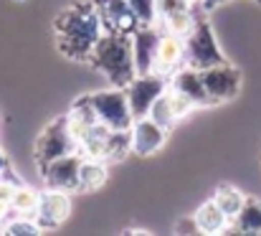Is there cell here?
Segmentation results:
<instances>
[{"instance_id":"23","label":"cell","mask_w":261,"mask_h":236,"mask_svg":"<svg viewBox=\"0 0 261 236\" xmlns=\"http://www.w3.org/2000/svg\"><path fill=\"white\" fill-rule=\"evenodd\" d=\"M195 20H198V18L193 15L190 5H188V8H182V10H175V13H170L168 18H163L165 31H168V33H175V36H180V38H185V36L193 31Z\"/></svg>"},{"instance_id":"25","label":"cell","mask_w":261,"mask_h":236,"mask_svg":"<svg viewBox=\"0 0 261 236\" xmlns=\"http://www.w3.org/2000/svg\"><path fill=\"white\" fill-rule=\"evenodd\" d=\"M43 229L36 224V219H31V216H23V219H15V221H10L8 226H5V234H10V236H20V234H25V236H36V234H41Z\"/></svg>"},{"instance_id":"4","label":"cell","mask_w":261,"mask_h":236,"mask_svg":"<svg viewBox=\"0 0 261 236\" xmlns=\"http://www.w3.org/2000/svg\"><path fill=\"white\" fill-rule=\"evenodd\" d=\"M69 153H79V143L76 137L71 135V127H69V117H56L36 140V162L38 168H46L51 160L61 155H69Z\"/></svg>"},{"instance_id":"30","label":"cell","mask_w":261,"mask_h":236,"mask_svg":"<svg viewBox=\"0 0 261 236\" xmlns=\"http://www.w3.org/2000/svg\"><path fill=\"white\" fill-rule=\"evenodd\" d=\"M8 208H10V203H8V201H0V221L5 219V214H8Z\"/></svg>"},{"instance_id":"2","label":"cell","mask_w":261,"mask_h":236,"mask_svg":"<svg viewBox=\"0 0 261 236\" xmlns=\"http://www.w3.org/2000/svg\"><path fill=\"white\" fill-rule=\"evenodd\" d=\"M89 61L112 86L124 89L132 79L137 77L129 33H104L96 41L94 51L89 54Z\"/></svg>"},{"instance_id":"8","label":"cell","mask_w":261,"mask_h":236,"mask_svg":"<svg viewBox=\"0 0 261 236\" xmlns=\"http://www.w3.org/2000/svg\"><path fill=\"white\" fill-rule=\"evenodd\" d=\"M82 162H84L82 153H69V155H61V157H56V160H51L46 168H41V175L48 183V188L71 193V191H79Z\"/></svg>"},{"instance_id":"33","label":"cell","mask_w":261,"mask_h":236,"mask_svg":"<svg viewBox=\"0 0 261 236\" xmlns=\"http://www.w3.org/2000/svg\"><path fill=\"white\" fill-rule=\"evenodd\" d=\"M256 3H259V5H261V0H256Z\"/></svg>"},{"instance_id":"14","label":"cell","mask_w":261,"mask_h":236,"mask_svg":"<svg viewBox=\"0 0 261 236\" xmlns=\"http://www.w3.org/2000/svg\"><path fill=\"white\" fill-rule=\"evenodd\" d=\"M170 86L177 89V91H182L185 97H190V99L195 102V107H208V104H213V99H211V94H208V89H205V84H203V79H200V72L193 69V66H185V64H182V66L175 72Z\"/></svg>"},{"instance_id":"7","label":"cell","mask_w":261,"mask_h":236,"mask_svg":"<svg viewBox=\"0 0 261 236\" xmlns=\"http://www.w3.org/2000/svg\"><path fill=\"white\" fill-rule=\"evenodd\" d=\"M200 79L213 99V104H221V102H231L239 97L241 91V72L236 66H231L228 61L223 64H216V66H208L200 72Z\"/></svg>"},{"instance_id":"9","label":"cell","mask_w":261,"mask_h":236,"mask_svg":"<svg viewBox=\"0 0 261 236\" xmlns=\"http://www.w3.org/2000/svg\"><path fill=\"white\" fill-rule=\"evenodd\" d=\"M94 8L101 18L104 33H135L140 26L127 0H94Z\"/></svg>"},{"instance_id":"27","label":"cell","mask_w":261,"mask_h":236,"mask_svg":"<svg viewBox=\"0 0 261 236\" xmlns=\"http://www.w3.org/2000/svg\"><path fill=\"white\" fill-rule=\"evenodd\" d=\"M175 234H200V226H198V221H195V216H185V219H180L177 224H175Z\"/></svg>"},{"instance_id":"11","label":"cell","mask_w":261,"mask_h":236,"mask_svg":"<svg viewBox=\"0 0 261 236\" xmlns=\"http://www.w3.org/2000/svg\"><path fill=\"white\" fill-rule=\"evenodd\" d=\"M160 31L152 26H137V31L132 33V54H135V69L137 77L150 74L155 69V54H158V43H160Z\"/></svg>"},{"instance_id":"29","label":"cell","mask_w":261,"mask_h":236,"mask_svg":"<svg viewBox=\"0 0 261 236\" xmlns=\"http://www.w3.org/2000/svg\"><path fill=\"white\" fill-rule=\"evenodd\" d=\"M221 3H226V0H200V5H203L205 10H213V8H218Z\"/></svg>"},{"instance_id":"12","label":"cell","mask_w":261,"mask_h":236,"mask_svg":"<svg viewBox=\"0 0 261 236\" xmlns=\"http://www.w3.org/2000/svg\"><path fill=\"white\" fill-rule=\"evenodd\" d=\"M71 214V198L66 191H56L51 188L48 193L41 196V203H38V211H36V224L41 229H56L61 226Z\"/></svg>"},{"instance_id":"31","label":"cell","mask_w":261,"mask_h":236,"mask_svg":"<svg viewBox=\"0 0 261 236\" xmlns=\"http://www.w3.org/2000/svg\"><path fill=\"white\" fill-rule=\"evenodd\" d=\"M5 168H8V162H5V157H3V153H0V175L5 173Z\"/></svg>"},{"instance_id":"6","label":"cell","mask_w":261,"mask_h":236,"mask_svg":"<svg viewBox=\"0 0 261 236\" xmlns=\"http://www.w3.org/2000/svg\"><path fill=\"white\" fill-rule=\"evenodd\" d=\"M168 89L165 84V77L158 74V72H150V74H142V77H135L127 86V102H129V109H132V117L135 120H142L150 114L155 99Z\"/></svg>"},{"instance_id":"5","label":"cell","mask_w":261,"mask_h":236,"mask_svg":"<svg viewBox=\"0 0 261 236\" xmlns=\"http://www.w3.org/2000/svg\"><path fill=\"white\" fill-rule=\"evenodd\" d=\"M91 104H94V112H96L99 122H104L109 130H129L132 122H135L129 102H127V91L122 86L94 91Z\"/></svg>"},{"instance_id":"20","label":"cell","mask_w":261,"mask_h":236,"mask_svg":"<svg viewBox=\"0 0 261 236\" xmlns=\"http://www.w3.org/2000/svg\"><path fill=\"white\" fill-rule=\"evenodd\" d=\"M38 203H41V196L33 191V188H25V185H15L13 188V196H10V208L18 214V216H36L38 211Z\"/></svg>"},{"instance_id":"3","label":"cell","mask_w":261,"mask_h":236,"mask_svg":"<svg viewBox=\"0 0 261 236\" xmlns=\"http://www.w3.org/2000/svg\"><path fill=\"white\" fill-rule=\"evenodd\" d=\"M185 43V54H182V64L185 66H193L198 72L208 69V66H216V64H223L226 56L216 41V33L211 28V23L205 18H198L193 31L182 38Z\"/></svg>"},{"instance_id":"24","label":"cell","mask_w":261,"mask_h":236,"mask_svg":"<svg viewBox=\"0 0 261 236\" xmlns=\"http://www.w3.org/2000/svg\"><path fill=\"white\" fill-rule=\"evenodd\" d=\"M140 26H152L158 20V0H127Z\"/></svg>"},{"instance_id":"1","label":"cell","mask_w":261,"mask_h":236,"mask_svg":"<svg viewBox=\"0 0 261 236\" xmlns=\"http://www.w3.org/2000/svg\"><path fill=\"white\" fill-rule=\"evenodd\" d=\"M54 31H56L59 51L69 59H76V61L89 59L96 41L104 36V26H101V18L94 8V0L64 8L56 15Z\"/></svg>"},{"instance_id":"28","label":"cell","mask_w":261,"mask_h":236,"mask_svg":"<svg viewBox=\"0 0 261 236\" xmlns=\"http://www.w3.org/2000/svg\"><path fill=\"white\" fill-rule=\"evenodd\" d=\"M13 183L10 180H5V178H0V201H8L10 203V196H13Z\"/></svg>"},{"instance_id":"10","label":"cell","mask_w":261,"mask_h":236,"mask_svg":"<svg viewBox=\"0 0 261 236\" xmlns=\"http://www.w3.org/2000/svg\"><path fill=\"white\" fill-rule=\"evenodd\" d=\"M129 135H132V153L142 157L155 155L168 140V130L163 125H158L152 117L135 120L129 127Z\"/></svg>"},{"instance_id":"34","label":"cell","mask_w":261,"mask_h":236,"mask_svg":"<svg viewBox=\"0 0 261 236\" xmlns=\"http://www.w3.org/2000/svg\"><path fill=\"white\" fill-rule=\"evenodd\" d=\"M190 3H193V0H190Z\"/></svg>"},{"instance_id":"18","label":"cell","mask_w":261,"mask_h":236,"mask_svg":"<svg viewBox=\"0 0 261 236\" xmlns=\"http://www.w3.org/2000/svg\"><path fill=\"white\" fill-rule=\"evenodd\" d=\"M239 234H261V203L256 198H246L239 216L233 219Z\"/></svg>"},{"instance_id":"22","label":"cell","mask_w":261,"mask_h":236,"mask_svg":"<svg viewBox=\"0 0 261 236\" xmlns=\"http://www.w3.org/2000/svg\"><path fill=\"white\" fill-rule=\"evenodd\" d=\"M147 117H152L158 125H163L165 130H170L175 122H177V114H175V107H173V94H170V86L155 99V104H152V109H150V114Z\"/></svg>"},{"instance_id":"19","label":"cell","mask_w":261,"mask_h":236,"mask_svg":"<svg viewBox=\"0 0 261 236\" xmlns=\"http://www.w3.org/2000/svg\"><path fill=\"white\" fill-rule=\"evenodd\" d=\"M107 183V168L101 160H94V157H84L82 162V175H79V191L91 193L96 188H101Z\"/></svg>"},{"instance_id":"15","label":"cell","mask_w":261,"mask_h":236,"mask_svg":"<svg viewBox=\"0 0 261 236\" xmlns=\"http://www.w3.org/2000/svg\"><path fill=\"white\" fill-rule=\"evenodd\" d=\"M66 117H69L71 135H74V137H76V143L82 145L84 135H87L89 130L99 122V117H96V112H94V104H91V94H89V97H79V99L74 102L71 112H69Z\"/></svg>"},{"instance_id":"17","label":"cell","mask_w":261,"mask_h":236,"mask_svg":"<svg viewBox=\"0 0 261 236\" xmlns=\"http://www.w3.org/2000/svg\"><path fill=\"white\" fill-rule=\"evenodd\" d=\"M195 221H198V226H200V234H211V236L223 234V231L228 229V224H233V221L221 211V206H218L213 198L195 211Z\"/></svg>"},{"instance_id":"32","label":"cell","mask_w":261,"mask_h":236,"mask_svg":"<svg viewBox=\"0 0 261 236\" xmlns=\"http://www.w3.org/2000/svg\"><path fill=\"white\" fill-rule=\"evenodd\" d=\"M15 3H23V0H15Z\"/></svg>"},{"instance_id":"13","label":"cell","mask_w":261,"mask_h":236,"mask_svg":"<svg viewBox=\"0 0 261 236\" xmlns=\"http://www.w3.org/2000/svg\"><path fill=\"white\" fill-rule=\"evenodd\" d=\"M182 54H185V43H182V38L165 31V33L160 36V43H158L155 69H152V72H158V74H163V77H168V74L177 72V69L182 66Z\"/></svg>"},{"instance_id":"16","label":"cell","mask_w":261,"mask_h":236,"mask_svg":"<svg viewBox=\"0 0 261 236\" xmlns=\"http://www.w3.org/2000/svg\"><path fill=\"white\" fill-rule=\"evenodd\" d=\"M112 132L104 122H96L79 145V153H84V157H94V160H107L109 153V140H112Z\"/></svg>"},{"instance_id":"21","label":"cell","mask_w":261,"mask_h":236,"mask_svg":"<svg viewBox=\"0 0 261 236\" xmlns=\"http://www.w3.org/2000/svg\"><path fill=\"white\" fill-rule=\"evenodd\" d=\"M213 201H216V203L221 206V211L233 221V219L239 216V211H241V206H244L246 196H244L239 188H233V185H221V188H216Z\"/></svg>"},{"instance_id":"26","label":"cell","mask_w":261,"mask_h":236,"mask_svg":"<svg viewBox=\"0 0 261 236\" xmlns=\"http://www.w3.org/2000/svg\"><path fill=\"white\" fill-rule=\"evenodd\" d=\"M188 5H190V0H158V18H168L170 13L182 10Z\"/></svg>"}]
</instances>
